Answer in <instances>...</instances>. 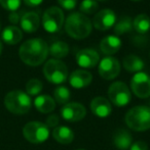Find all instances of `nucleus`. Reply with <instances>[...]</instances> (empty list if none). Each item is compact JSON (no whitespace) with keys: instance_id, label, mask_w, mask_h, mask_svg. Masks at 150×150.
I'll return each instance as SVG.
<instances>
[{"instance_id":"obj_1","label":"nucleus","mask_w":150,"mask_h":150,"mask_svg":"<svg viewBox=\"0 0 150 150\" xmlns=\"http://www.w3.org/2000/svg\"><path fill=\"white\" fill-rule=\"evenodd\" d=\"M20 58L30 67H37L44 62L48 55V45L41 38L27 40L19 50Z\"/></svg>"},{"instance_id":"obj_2","label":"nucleus","mask_w":150,"mask_h":150,"mask_svg":"<svg viewBox=\"0 0 150 150\" xmlns=\"http://www.w3.org/2000/svg\"><path fill=\"white\" fill-rule=\"evenodd\" d=\"M92 29L90 20L81 12H73L65 21V31L74 39L81 40L86 38L92 33Z\"/></svg>"},{"instance_id":"obj_3","label":"nucleus","mask_w":150,"mask_h":150,"mask_svg":"<svg viewBox=\"0 0 150 150\" xmlns=\"http://www.w3.org/2000/svg\"><path fill=\"white\" fill-rule=\"evenodd\" d=\"M126 124L133 131L143 132L150 129V107L145 105H138L132 107L126 112Z\"/></svg>"},{"instance_id":"obj_4","label":"nucleus","mask_w":150,"mask_h":150,"mask_svg":"<svg viewBox=\"0 0 150 150\" xmlns=\"http://www.w3.org/2000/svg\"><path fill=\"white\" fill-rule=\"evenodd\" d=\"M4 105L8 111L14 115H25L30 111L32 101L26 92L21 90H14L5 95Z\"/></svg>"},{"instance_id":"obj_5","label":"nucleus","mask_w":150,"mask_h":150,"mask_svg":"<svg viewBox=\"0 0 150 150\" xmlns=\"http://www.w3.org/2000/svg\"><path fill=\"white\" fill-rule=\"evenodd\" d=\"M43 75L50 83L61 85L68 79V69L60 59H50L43 67Z\"/></svg>"},{"instance_id":"obj_6","label":"nucleus","mask_w":150,"mask_h":150,"mask_svg":"<svg viewBox=\"0 0 150 150\" xmlns=\"http://www.w3.org/2000/svg\"><path fill=\"white\" fill-rule=\"evenodd\" d=\"M23 135L28 142L40 144L50 137V128L41 122H29L23 128Z\"/></svg>"},{"instance_id":"obj_7","label":"nucleus","mask_w":150,"mask_h":150,"mask_svg":"<svg viewBox=\"0 0 150 150\" xmlns=\"http://www.w3.org/2000/svg\"><path fill=\"white\" fill-rule=\"evenodd\" d=\"M65 23L64 12L58 6H52L42 16V26L48 33H57L62 29Z\"/></svg>"},{"instance_id":"obj_8","label":"nucleus","mask_w":150,"mask_h":150,"mask_svg":"<svg viewBox=\"0 0 150 150\" xmlns=\"http://www.w3.org/2000/svg\"><path fill=\"white\" fill-rule=\"evenodd\" d=\"M108 97L115 106L123 107L132 100V93L123 82H114L108 88Z\"/></svg>"},{"instance_id":"obj_9","label":"nucleus","mask_w":150,"mask_h":150,"mask_svg":"<svg viewBox=\"0 0 150 150\" xmlns=\"http://www.w3.org/2000/svg\"><path fill=\"white\" fill-rule=\"evenodd\" d=\"M131 89L139 98H148L150 96V76L144 71L135 74L131 80Z\"/></svg>"},{"instance_id":"obj_10","label":"nucleus","mask_w":150,"mask_h":150,"mask_svg":"<svg viewBox=\"0 0 150 150\" xmlns=\"http://www.w3.org/2000/svg\"><path fill=\"white\" fill-rule=\"evenodd\" d=\"M99 75L105 80H113L120 73V63L112 56H106L99 62Z\"/></svg>"},{"instance_id":"obj_11","label":"nucleus","mask_w":150,"mask_h":150,"mask_svg":"<svg viewBox=\"0 0 150 150\" xmlns=\"http://www.w3.org/2000/svg\"><path fill=\"white\" fill-rule=\"evenodd\" d=\"M86 115V109L81 103L69 102L61 109V117L67 122H79Z\"/></svg>"},{"instance_id":"obj_12","label":"nucleus","mask_w":150,"mask_h":150,"mask_svg":"<svg viewBox=\"0 0 150 150\" xmlns=\"http://www.w3.org/2000/svg\"><path fill=\"white\" fill-rule=\"evenodd\" d=\"M116 23V14L111 9H102L97 12L94 16L92 24L99 31H107L115 25Z\"/></svg>"},{"instance_id":"obj_13","label":"nucleus","mask_w":150,"mask_h":150,"mask_svg":"<svg viewBox=\"0 0 150 150\" xmlns=\"http://www.w3.org/2000/svg\"><path fill=\"white\" fill-rule=\"evenodd\" d=\"M76 62L83 69H93L100 62V55L94 49H81L76 54Z\"/></svg>"},{"instance_id":"obj_14","label":"nucleus","mask_w":150,"mask_h":150,"mask_svg":"<svg viewBox=\"0 0 150 150\" xmlns=\"http://www.w3.org/2000/svg\"><path fill=\"white\" fill-rule=\"evenodd\" d=\"M90 110L98 117H101V119L108 117L112 112L111 102L105 97H95L90 102Z\"/></svg>"},{"instance_id":"obj_15","label":"nucleus","mask_w":150,"mask_h":150,"mask_svg":"<svg viewBox=\"0 0 150 150\" xmlns=\"http://www.w3.org/2000/svg\"><path fill=\"white\" fill-rule=\"evenodd\" d=\"M93 76L85 69H76L69 76V83L75 89L85 88L92 83Z\"/></svg>"},{"instance_id":"obj_16","label":"nucleus","mask_w":150,"mask_h":150,"mask_svg":"<svg viewBox=\"0 0 150 150\" xmlns=\"http://www.w3.org/2000/svg\"><path fill=\"white\" fill-rule=\"evenodd\" d=\"M121 40L116 35H109L103 38L100 42V49L105 55H112L119 51L121 47Z\"/></svg>"},{"instance_id":"obj_17","label":"nucleus","mask_w":150,"mask_h":150,"mask_svg":"<svg viewBox=\"0 0 150 150\" xmlns=\"http://www.w3.org/2000/svg\"><path fill=\"white\" fill-rule=\"evenodd\" d=\"M20 25L23 31L26 33H34L38 30L40 25L39 16L34 11H29L21 16Z\"/></svg>"},{"instance_id":"obj_18","label":"nucleus","mask_w":150,"mask_h":150,"mask_svg":"<svg viewBox=\"0 0 150 150\" xmlns=\"http://www.w3.org/2000/svg\"><path fill=\"white\" fill-rule=\"evenodd\" d=\"M114 146L118 150H128L133 144V137L128 131L124 129H118L113 136Z\"/></svg>"},{"instance_id":"obj_19","label":"nucleus","mask_w":150,"mask_h":150,"mask_svg":"<svg viewBox=\"0 0 150 150\" xmlns=\"http://www.w3.org/2000/svg\"><path fill=\"white\" fill-rule=\"evenodd\" d=\"M52 137L58 143L65 145L70 144L74 140V132L69 127L58 126L52 131Z\"/></svg>"},{"instance_id":"obj_20","label":"nucleus","mask_w":150,"mask_h":150,"mask_svg":"<svg viewBox=\"0 0 150 150\" xmlns=\"http://www.w3.org/2000/svg\"><path fill=\"white\" fill-rule=\"evenodd\" d=\"M34 106L41 113H50L56 108V101L50 95H38L34 100Z\"/></svg>"},{"instance_id":"obj_21","label":"nucleus","mask_w":150,"mask_h":150,"mask_svg":"<svg viewBox=\"0 0 150 150\" xmlns=\"http://www.w3.org/2000/svg\"><path fill=\"white\" fill-rule=\"evenodd\" d=\"M2 40L8 45H14L19 43L23 38V32L16 26H8L4 28L1 33Z\"/></svg>"},{"instance_id":"obj_22","label":"nucleus","mask_w":150,"mask_h":150,"mask_svg":"<svg viewBox=\"0 0 150 150\" xmlns=\"http://www.w3.org/2000/svg\"><path fill=\"white\" fill-rule=\"evenodd\" d=\"M123 67L130 73H140L145 67L144 61L141 59L139 56L134 55V54H130L126 57L123 58Z\"/></svg>"},{"instance_id":"obj_23","label":"nucleus","mask_w":150,"mask_h":150,"mask_svg":"<svg viewBox=\"0 0 150 150\" xmlns=\"http://www.w3.org/2000/svg\"><path fill=\"white\" fill-rule=\"evenodd\" d=\"M48 53L55 57V59L64 58L69 53V45L66 42L63 41H55L48 46Z\"/></svg>"},{"instance_id":"obj_24","label":"nucleus","mask_w":150,"mask_h":150,"mask_svg":"<svg viewBox=\"0 0 150 150\" xmlns=\"http://www.w3.org/2000/svg\"><path fill=\"white\" fill-rule=\"evenodd\" d=\"M133 28L139 34H146L150 30V18L147 14L141 13L133 21Z\"/></svg>"},{"instance_id":"obj_25","label":"nucleus","mask_w":150,"mask_h":150,"mask_svg":"<svg viewBox=\"0 0 150 150\" xmlns=\"http://www.w3.org/2000/svg\"><path fill=\"white\" fill-rule=\"evenodd\" d=\"M133 30V21L130 16H121L114 25V32L116 36L130 33Z\"/></svg>"},{"instance_id":"obj_26","label":"nucleus","mask_w":150,"mask_h":150,"mask_svg":"<svg viewBox=\"0 0 150 150\" xmlns=\"http://www.w3.org/2000/svg\"><path fill=\"white\" fill-rule=\"evenodd\" d=\"M54 96H55V101L59 104L65 105L67 103H69V100L71 98V92L65 86H59L55 89L54 92Z\"/></svg>"},{"instance_id":"obj_27","label":"nucleus","mask_w":150,"mask_h":150,"mask_svg":"<svg viewBox=\"0 0 150 150\" xmlns=\"http://www.w3.org/2000/svg\"><path fill=\"white\" fill-rule=\"evenodd\" d=\"M43 85L38 79H31L26 84V93L29 96H37L42 91Z\"/></svg>"},{"instance_id":"obj_28","label":"nucleus","mask_w":150,"mask_h":150,"mask_svg":"<svg viewBox=\"0 0 150 150\" xmlns=\"http://www.w3.org/2000/svg\"><path fill=\"white\" fill-rule=\"evenodd\" d=\"M99 8V4L96 0H82L79 5L80 12L83 14H94Z\"/></svg>"},{"instance_id":"obj_29","label":"nucleus","mask_w":150,"mask_h":150,"mask_svg":"<svg viewBox=\"0 0 150 150\" xmlns=\"http://www.w3.org/2000/svg\"><path fill=\"white\" fill-rule=\"evenodd\" d=\"M0 5L4 9L14 12L21 6V0H0Z\"/></svg>"},{"instance_id":"obj_30","label":"nucleus","mask_w":150,"mask_h":150,"mask_svg":"<svg viewBox=\"0 0 150 150\" xmlns=\"http://www.w3.org/2000/svg\"><path fill=\"white\" fill-rule=\"evenodd\" d=\"M58 3L64 9L71 10L75 8L76 4H77V0H58Z\"/></svg>"},{"instance_id":"obj_31","label":"nucleus","mask_w":150,"mask_h":150,"mask_svg":"<svg viewBox=\"0 0 150 150\" xmlns=\"http://www.w3.org/2000/svg\"><path fill=\"white\" fill-rule=\"evenodd\" d=\"M59 122H60V119L57 115H50L47 117L45 122V125L48 127V128H57L59 125Z\"/></svg>"},{"instance_id":"obj_32","label":"nucleus","mask_w":150,"mask_h":150,"mask_svg":"<svg viewBox=\"0 0 150 150\" xmlns=\"http://www.w3.org/2000/svg\"><path fill=\"white\" fill-rule=\"evenodd\" d=\"M128 150H148V145L145 141L139 140L133 143Z\"/></svg>"},{"instance_id":"obj_33","label":"nucleus","mask_w":150,"mask_h":150,"mask_svg":"<svg viewBox=\"0 0 150 150\" xmlns=\"http://www.w3.org/2000/svg\"><path fill=\"white\" fill-rule=\"evenodd\" d=\"M8 20H9V22L11 23V24L16 25L18 24V23H20V16H19V13H17V12H11V13L9 14V16H8Z\"/></svg>"},{"instance_id":"obj_34","label":"nucleus","mask_w":150,"mask_h":150,"mask_svg":"<svg viewBox=\"0 0 150 150\" xmlns=\"http://www.w3.org/2000/svg\"><path fill=\"white\" fill-rule=\"evenodd\" d=\"M25 4L30 7H35V6H38L43 2V0H24Z\"/></svg>"},{"instance_id":"obj_35","label":"nucleus","mask_w":150,"mask_h":150,"mask_svg":"<svg viewBox=\"0 0 150 150\" xmlns=\"http://www.w3.org/2000/svg\"><path fill=\"white\" fill-rule=\"evenodd\" d=\"M1 52H2V43L0 41V54H1Z\"/></svg>"},{"instance_id":"obj_36","label":"nucleus","mask_w":150,"mask_h":150,"mask_svg":"<svg viewBox=\"0 0 150 150\" xmlns=\"http://www.w3.org/2000/svg\"><path fill=\"white\" fill-rule=\"evenodd\" d=\"M131 1H141V0H131Z\"/></svg>"},{"instance_id":"obj_37","label":"nucleus","mask_w":150,"mask_h":150,"mask_svg":"<svg viewBox=\"0 0 150 150\" xmlns=\"http://www.w3.org/2000/svg\"><path fill=\"white\" fill-rule=\"evenodd\" d=\"M0 32H1V23H0Z\"/></svg>"},{"instance_id":"obj_38","label":"nucleus","mask_w":150,"mask_h":150,"mask_svg":"<svg viewBox=\"0 0 150 150\" xmlns=\"http://www.w3.org/2000/svg\"><path fill=\"white\" fill-rule=\"evenodd\" d=\"M99 1H107V0H99Z\"/></svg>"},{"instance_id":"obj_39","label":"nucleus","mask_w":150,"mask_h":150,"mask_svg":"<svg viewBox=\"0 0 150 150\" xmlns=\"http://www.w3.org/2000/svg\"><path fill=\"white\" fill-rule=\"evenodd\" d=\"M77 150H85V149H81V148H80V149H77Z\"/></svg>"}]
</instances>
